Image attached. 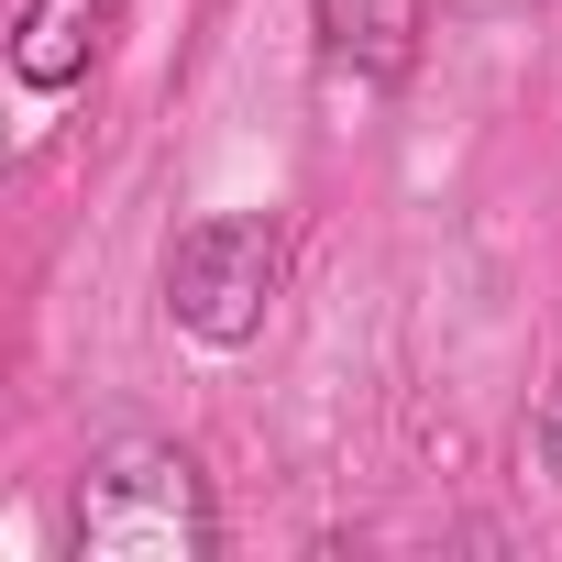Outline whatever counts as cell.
<instances>
[{
  "label": "cell",
  "mask_w": 562,
  "mask_h": 562,
  "mask_svg": "<svg viewBox=\"0 0 562 562\" xmlns=\"http://www.w3.org/2000/svg\"><path fill=\"white\" fill-rule=\"evenodd\" d=\"M67 540H78V562H210L221 551V507H210V474L177 441L122 430V441L89 452Z\"/></svg>",
  "instance_id": "obj_1"
},
{
  "label": "cell",
  "mask_w": 562,
  "mask_h": 562,
  "mask_svg": "<svg viewBox=\"0 0 562 562\" xmlns=\"http://www.w3.org/2000/svg\"><path fill=\"white\" fill-rule=\"evenodd\" d=\"M276 276H288L276 221H265V210H210V221H188V232L166 243V310H177V331H199V342H254Z\"/></svg>",
  "instance_id": "obj_2"
},
{
  "label": "cell",
  "mask_w": 562,
  "mask_h": 562,
  "mask_svg": "<svg viewBox=\"0 0 562 562\" xmlns=\"http://www.w3.org/2000/svg\"><path fill=\"white\" fill-rule=\"evenodd\" d=\"M111 23H122V0H23L12 12V78L23 89H78L89 78V56L111 45Z\"/></svg>",
  "instance_id": "obj_3"
},
{
  "label": "cell",
  "mask_w": 562,
  "mask_h": 562,
  "mask_svg": "<svg viewBox=\"0 0 562 562\" xmlns=\"http://www.w3.org/2000/svg\"><path fill=\"white\" fill-rule=\"evenodd\" d=\"M321 45L364 78H408L419 67V0H321Z\"/></svg>",
  "instance_id": "obj_4"
},
{
  "label": "cell",
  "mask_w": 562,
  "mask_h": 562,
  "mask_svg": "<svg viewBox=\"0 0 562 562\" xmlns=\"http://www.w3.org/2000/svg\"><path fill=\"white\" fill-rule=\"evenodd\" d=\"M540 463H551V474H562V397H551V408H540Z\"/></svg>",
  "instance_id": "obj_5"
}]
</instances>
